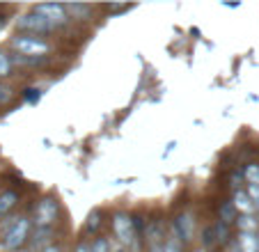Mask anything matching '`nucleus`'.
Here are the masks:
<instances>
[{"mask_svg": "<svg viewBox=\"0 0 259 252\" xmlns=\"http://www.w3.org/2000/svg\"><path fill=\"white\" fill-rule=\"evenodd\" d=\"M12 46L19 51V55H28V58H46L51 51V44L39 37H28V34H16L12 39Z\"/></svg>", "mask_w": 259, "mask_h": 252, "instance_id": "nucleus-1", "label": "nucleus"}, {"mask_svg": "<svg viewBox=\"0 0 259 252\" xmlns=\"http://www.w3.org/2000/svg\"><path fill=\"white\" fill-rule=\"evenodd\" d=\"M16 28L23 30V32H30V34H44V32L55 30L53 25H51L41 14H37V12H30V14L19 16V19H16Z\"/></svg>", "mask_w": 259, "mask_h": 252, "instance_id": "nucleus-2", "label": "nucleus"}, {"mask_svg": "<svg viewBox=\"0 0 259 252\" xmlns=\"http://www.w3.org/2000/svg\"><path fill=\"white\" fill-rule=\"evenodd\" d=\"M113 232L119 238L122 245H136V227H133V218L126 214H115L113 218Z\"/></svg>", "mask_w": 259, "mask_h": 252, "instance_id": "nucleus-3", "label": "nucleus"}, {"mask_svg": "<svg viewBox=\"0 0 259 252\" xmlns=\"http://www.w3.org/2000/svg\"><path fill=\"white\" fill-rule=\"evenodd\" d=\"M28 236H30V220L28 218H19L14 223V227L5 234L3 245H5L7 250H19V247L28 241Z\"/></svg>", "mask_w": 259, "mask_h": 252, "instance_id": "nucleus-4", "label": "nucleus"}, {"mask_svg": "<svg viewBox=\"0 0 259 252\" xmlns=\"http://www.w3.org/2000/svg\"><path fill=\"white\" fill-rule=\"evenodd\" d=\"M32 12L41 14L51 25H53V28H60V25L69 23V14H67V7H64V5H55V3H41V5H37Z\"/></svg>", "mask_w": 259, "mask_h": 252, "instance_id": "nucleus-5", "label": "nucleus"}, {"mask_svg": "<svg viewBox=\"0 0 259 252\" xmlns=\"http://www.w3.org/2000/svg\"><path fill=\"white\" fill-rule=\"evenodd\" d=\"M58 220V202L53 197H44L34 208V223L37 227H51Z\"/></svg>", "mask_w": 259, "mask_h": 252, "instance_id": "nucleus-6", "label": "nucleus"}, {"mask_svg": "<svg viewBox=\"0 0 259 252\" xmlns=\"http://www.w3.org/2000/svg\"><path fill=\"white\" fill-rule=\"evenodd\" d=\"M195 234V218L191 214L177 216L175 225H172V236H177L179 241H191Z\"/></svg>", "mask_w": 259, "mask_h": 252, "instance_id": "nucleus-7", "label": "nucleus"}, {"mask_svg": "<svg viewBox=\"0 0 259 252\" xmlns=\"http://www.w3.org/2000/svg\"><path fill=\"white\" fill-rule=\"evenodd\" d=\"M51 236H53V232H51V227H37L32 232V252H44L46 247L51 245Z\"/></svg>", "mask_w": 259, "mask_h": 252, "instance_id": "nucleus-8", "label": "nucleus"}, {"mask_svg": "<svg viewBox=\"0 0 259 252\" xmlns=\"http://www.w3.org/2000/svg\"><path fill=\"white\" fill-rule=\"evenodd\" d=\"M145 236H147V243H149V247H152V245H161V241L165 238L161 220H152V223L147 225V227H145Z\"/></svg>", "mask_w": 259, "mask_h": 252, "instance_id": "nucleus-9", "label": "nucleus"}, {"mask_svg": "<svg viewBox=\"0 0 259 252\" xmlns=\"http://www.w3.org/2000/svg\"><path fill=\"white\" fill-rule=\"evenodd\" d=\"M232 202H234L236 211H241L243 216H252L254 204H252V199H250V195L245 193V190H236L234 197H232Z\"/></svg>", "mask_w": 259, "mask_h": 252, "instance_id": "nucleus-10", "label": "nucleus"}, {"mask_svg": "<svg viewBox=\"0 0 259 252\" xmlns=\"http://www.w3.org/2000/svg\"><path fill=\"white\" fill-rule=\"evenodd\" d=\"M67 7V14L69 19H78V21H88L90 14H92V7L85 5V3H69Z\"/></svg>", "mask_w": 259, "mask_h": 252, "instance_id": "nucleus-11", "label": "nucleus"}, {"mask_svg": "<svg viewBox=\"0 0 259 252\" xmlns=\"http://www.w3.org/2000/svg\"><path fill=\"white\" fill-rule=\"evenodd\" d=\"M236 227H239V234H259V220L254 216H239Z\"/></svg>", "mask_w": 259, "mask_h": 252, "instance_id": "nucleus-12", "label": "nucleus"}, {"mask_svg": "<svg viewBox=\"0 0 259 252\" xmlns=\"http://www.w3.org/2000/svg\"><path fill=\"white\" fill-rule=\"evenodd\" d=\"M236 218H239V211H236L234 202L220 204V208H218V220H220V223L232 225V223H236Z\"/></svg>", "mask_w": 259, "mask_h": 252, "instance_id": "nucleus-13", "label": "nucleus"}, {"mask_svg": "<svg viewBox=\"0 0 259 252\" xmlns=\"http://www.w3.org/2000/svg\"><path fill=\"white\" fill-rule=\"evenodd\" d=\"M241 252H259V236L257 234H239L236 238Z\"/></svg>", "mask_w": 259, "mask_h": 252, "instance_id": "nucleus-14", "label": "nucleus"}, {"mask_svg": "<svg viewBox=\"0 0 259 252\" xmlns=\"http://www.w3.org/2000/svg\"><path fill=\"white\" fill-rule=\"evenodd\" d=\"M19 202V195L14 190H5V193H0V216H7L12 208L16 206Z\"/></svg>", "mask_w": 259, "mask_h": 252, "instance_id": "nucleus-15", "label": "nucleus"}, {"mask_svg": "<svg viewBox=\"0 0 259 252\" xmlns=\"http://www.w3.org/2000/svg\"><path fill=\"white\" fill-rule=\"evenodd\" d=\"M101 225H103V216H101V211H92V214L88 216V220H85V232L97 234L99 229H101Z\"/></svg>", "mask_w": 259, "mask_h": 252, "instance_id": "nucleus-16", "label": "nucleus"}, {"mask_svg": "<svg viewBox=\"0 0 259 252\" xmlns=\"http://www.w3.org/2000/svg\"><path fill=\"white\" fill-rule=\"evenodd\" d=\"M213 232H215V241H218V245H225L227 241H230V225L225 223H215L213 225Z\"/></svg>", "mask_w": 259, "mask_h": 252, "instance_id": "nucleus-17", "label": "nucleus"}, {"mask_svg": "<svg viewBox=\"0 0 259 252\" xmlns=\"http://www.w3.org/2000/svg\"><path fill=\"white\" fill-rule=\"evenodd\" d=\"M243 175H245V179L250 181V186H259V165H257V163L245 165Z\"/></svg>", "mask_w": 259, "mask_h": 252, "instance_id": "nucleus-18", "label": "nucleus"}, {"mask_svg": "<svg viewBox=\"0 0 259 252\" xmlns=\"http://www.w3.org/2000/svg\"><path fill=\"white\" fill-rule=\"evenodd\" d=\"M10 71H12V58L0 51V78L10 76Z\"/></svg>", "mask_w": 259, "mask_h": 252, "instance_id": "nucleus-19", "label": "nucleus"}, {"mask_svg": "<svg viewBox=\"0 0 259 252\" xmlns=\"http://www.w3.org/2000/svg\"><path fill=\"white\" fill-rule=\"evenodd\" d=\"M215 232H213V225L211 227H206L204 232H202V247H211V245H215Z\"/></svg>", "mask_w": 259, "mask_h": 252, "instance_id": "nucleus-20", "label": "nucleus"}, {"mask_svg": "<svg viewBox=\"0 0 259 252\" xmlns=\"http://www.w3.org/2000/svg\"><path fill=\"white\" fill-rule=\"evenodd\" d=\"M12 99H14V90H12L10 85H5V82H0V106L10 103Z\"/></svg>", "mask_w": 259, "mask_h": 252, "instance_id": "nucleus-21", "label": "nucleus"}, {"mask_svg": "<svg viewBox=\"0 0 259 252\" xmlns=\"http://www.w3.org/2000/svg\"><path fill=\"white\" fill-rule=\"evenodd\" d=\"M163 252H181V243L177 236H170L165 241V245H163Z\"/></svg>", "mask_w": 259, "mask_h": 252, "instance_id": "nucleus-22", "label": "nucleus"}, {"mask_svg": "<svg viewBox=\"0 0 259 252\" xmlns=\"http://www.w3.org/2000/svg\"><path fill=\"white\" fill-rule=\"evenodd\" d=\"M92 252H110V243H108L106 238H97V241L92 243Z\"/></svg>", "mask_w": 259, "mask_h": 252, "instance_id": "nucleus-23", "label": "nucleus"}, {"mask_svg": "<svg viewBox=\"0 0 259 252\" xmlns=\"http://www.w3.org/2000/svg\"><path fill=\"white\" fill-rule=\"evenodd\" d=\"M248 195H250V199H252L254 208L259 211V186H250V188H248Z\"/></svg>", "mask_w": 259, "mask_h": 252, "instance_id": "nucleus-24", "label": "nucleus"}, {"mask_svg": "<svg viewBox=\"0 0 259 252\" xmlns=\"http://www.w3.org/2000/svg\"><path fill=\"white\" fill-rule=\"evenodd\" d=\"M25 99H28V101H37V99H39V90H34V88L25 90Z\"/></svg>", "mask_w": 259, "mask_h": 252, "instance_id": "nucleus-25", "label": "nucleus"}, {"mask_svg": "<svg viewBox=\"0 0 259 252\" xmlns=\"http://www.w3.org/2000/svg\"><path fill=\"white\" fill-rule=\"evenodd\" d=\"M243 177H245V175H243V172H234V175H232V177H230L232 186H234V188H236V186H239V184H241V179H243Z\"/></svg>", "mask_w": 259, "mask_h": 252, "instance_id": "nucleus-26", "label": "nucleus"}, {"mask_svg": "<svg viewBox=\"0 0 259 252\" xmlns=\"http://www.w3.org/2000/svg\"><path fill=\"white\" fill-rule=\"evenodd\" d=\"M76 252H92V245H90V243H78Z\"/></svg>", "mask_w": 259, "mask_h": 252, "instance_id": "nucleus-27", "label": "nucleus"}, {"mask_svg": "<svg viewBox=\"0 0 259 252\" xmlns=\"http://www.w3.org/2000/svg\"><path fill=\"white\" fill-rule=\"evenodd\" d=\"M227 252H241V247H239V243H230V245H227Z\"/></svg>", "mask_w": 259, "mask_h": 252, "instance_id": "nucleus-28", "label": "nucleus"}, {"mask_svg": "<svg viewBox=\"0 0 259 252\" xmlns=\"http://www.w3.org/2000/svg\"><path fill=\"white\" fill-rule=\"evenodd\" d=\"M44 252H62V250H60V247L58 245H49V247H46V250Z\"/></svg>", "mask_w": 259, "mask_h": 252, "instance_id": "nucleus-29", "label": "nucleus"}, {"mask_svg": "<svg viewBox=\"0 0 259 252\" xmlns=\"http://www.w3.org/2000/svg\"><path fill=\"white\" fill-rule=\"evenodd\" d=\"M149 252H163V245H152L149 247Z\"/></svg>", "mask_w": 259, "mask_h": 252, "instance_id": "nucleus-30", "label": "nucleus"}, {"mask_svg": "<svg viewBox=\"0 0 259 252\" xmlns=\"http://www.w3.org/2000/svg\"><path fill=\"white\" fill-rule=\"evenodd\" d=\"M195 252H206V247H197V250Z\"/></svg>", "mask_w": 259, "mask_h": 252, "instance_id": "nucleus-31", "label": "nucleus"}, {"mask_svg": "<svg viewBox=\"0 0 259 252\" xmlns=\"http://www.w3.org/2000/svg\"><path fill=\"white\" fill-rule=\"evenodd\" d=\"M117 252H124V250H117Z\"/></svg>", "mask_w": 259, "mask_h": 252, "instance_id": "nucleus-32", "label": "nucleus"}, {"mask_svg": "<svg viewBox=\"0 0 259 252\" xmlns=\"http://www.w3.org/2000/svg\"><path fill=\"white\" fill-rule=\"evenodd\" d=\"M257 236H259V234H257Z\"/></svg>", "mask_w": 259, "mask_h": 252, "instance_id": "nucleus-33", "label": "nucleus"}]
</instances>
